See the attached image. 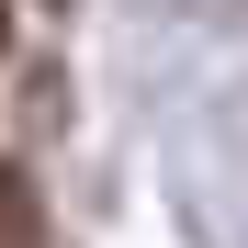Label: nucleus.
<instances>
[{
    "label": "nucleus",
    "instance_id": "f03ea898",
    "mask_svg": "<svg viewBox=\"0 0 248 248\" xmlns=\"http://www.w3.org/2000/svg\"><path fill=\"white\" fill-rule=\"evenodd\" d=\"M0 46H12V0H0Z\"/></svg>",
    "mask_w": 248,
    "mask_h": 248
},
{
    "label": "nucleus",
    "instance_id": "f257e3e1",
    "mask_svg": "<svg viewBox=\"0 0 248 248\" xmlns=\"http://www.w3.org/2000/svg\"><path fill=\"white\" fill-rule=\"evenodd\" d=\"M23 226H34V181H23V170H0V237H23Z\"/></svg>",
    "mask_w": 248,
    "mask_h": 248
}]
</instances>
